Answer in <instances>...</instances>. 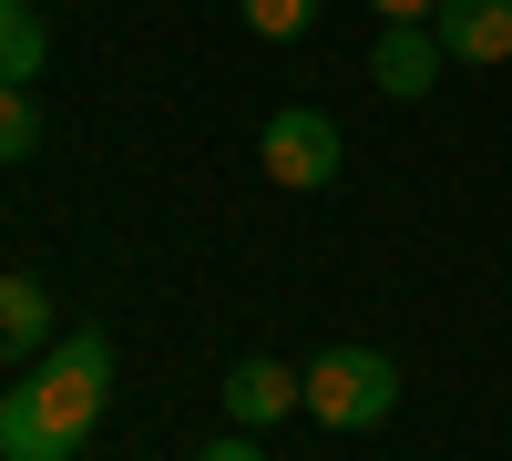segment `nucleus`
Returning <instances> with one entry per match:
<instances>
[{"instance_id": "1", "label": "nucleus", "mask_w": 512, "mask_h": 461, "mask_svg": "<svg viewBox=\"0 0 512 461\" xmlns=\"http://www.w3.org/2000/svg\"><path fill=\"white\" fill-rule=\"evenodd\" d=\"M103 400H113V339L103 328H62L31 380L0 390V461H72L93 441Z\"/></svg>"}, {"instance_id": "2", "label": "nucleus", "mask_w": 512, "mask_h": 461, "mask_svg": "<svg viewBox=\"0 0 512 461\" xmlns=\"http://www.w3.org/2000/svg\"><path fill=\"white\" fill-rule=\"evenodd\" d=\"M297 380H308V421H328V431H379L400 410V369L379 359V349H359V339L318 349Z\"/></svg>"}, {"instance_id": "3", "label": "nucleus", "mask_w": 512, "mask_h": 461, "mask_svg": "<svg viewBox=\"0 0 512 461\" xmlns=\"http://www.w3.org/2000/svg\"><path fill=\"white\" fill-rule=\"evenodd\" d=\"M256 164H267V185L318 195V185H338V123H328V113H308V103H287L267 134H256Z\"/></svg>"}, {"instance_id": "4", "label": "nucleus", "mask_w": 512, "mask_h": 461, "mask_svg": "<svg viewBox=\"0 0 512 461\" xmlns=\"http://www.w3.org/2000/svg\"><path fill=\"white\" fill-rule=\"evenodd\" d=\"M441 72H451V52H441L431 21H390V31H379V52H369V82H379L390 103H420Z\"/></svg>"}, {"instance_id": "5", "label": "nucleus", "mask_w": 512, "mask_h": 461, "mask_svg": "<svg viewBox=\"0 0 512 461\" xmlns=\"http://www.w3.org/2000/svg\"><path fill=\"white\" fill-rule=\"evenodd\" d=\"M287 410H308V380H297L287 359H236L226 369V421L236 431H267V421H287Z\"/></svg>"}, {"instance_id": "6", "label": "nucleus", "mask_w": 512, "mask_h": 461, "mask_svg": "<svg viewBox=\"0 0 512 461\" xmlns=\"http://www.w3.org/2000/svg\"><path fill=\"white\" fill-rule=\"evenodd\" d=\"M431 31H441V52H451V62H472V72L512 62V0H441Z\"/></svg>"}, {"instance_id": "7", "label": "nucleus", "mask_w": 512, "mask_h": 461, "mask_svg": "<svg viewBox=\"0 0 512 461\" xmlns=\"http://www.w3.org/2000/svg\"><path fill=\"white\" fill-rule=\"evenodd\" d=\"M52 349V298L41 277H0V359H41Z\"/></svg>"}, {"instance_id": "8", "label": "nucleus", "mask_w": 512, "mask_h": 461, "mask_svg": "<svg viewBox=\"0 0 512 461\" xmlns=\"http://www.w3.org/2000/svg\"><path fill=\"white\" fill-rule=\"evenodd\" d=\"M41 52H52L41 11H31V0H0V82H11V93H31V82H41Z\"/></svg>"}, {"instance_id": "9", "label": "nucleus", "mask_w": 512, "mask_h": 461, "mask_svg": "<svg viewBox=\"0 0 512 461\" xmlns=\"http://www.w3.org/2000/svg\"><path fill=\"white\" fill-rule=\"evenodd\" d=\"M236 11H246V31H267V41H297V31L318 21V0H236Z\"/></svg>"}, {"instance_id": "10", "label": "nucleus", "mask_w": 512, "mask_h": 461, "mask_svg": "<svg viewBox=\"0 0 512 461\" xmlns=\"http://www.w3.org/2000/svg\"><path fill=\"white\" fill-rule=\"evenodd\" d=\"M41 144V113H31V93H11V82H0V164H21Z\"/></svg>"}, {"instance_id": "11", "label": "nucleus", "mask_w": 512, "mask_h": 461, "mask_svg": "<svg viewBox=\"0 0 512 461\" xmlns=\"http://www.w3.org/2000/svg\"><path fill=\"white\" fill-rule=\"evenodd\" d=\"M195 461H267V451H256V441H246V431H236V441H205V451H195Z\"/></svg>"}, {"instance_id": "12", "label": "nucleus", "mask_w": 512, "mask_h": 461, "mask_svg": "<svg viewBox=\"0 0 512 461\" xmlns=\"http://www.w3.org/2000/svg\"><path fill=\"white\" fill-rule=\"evenodd\" d=\"M369 11H379V21H431L441 0H369Z\"/></svg>"}]
</instances>
